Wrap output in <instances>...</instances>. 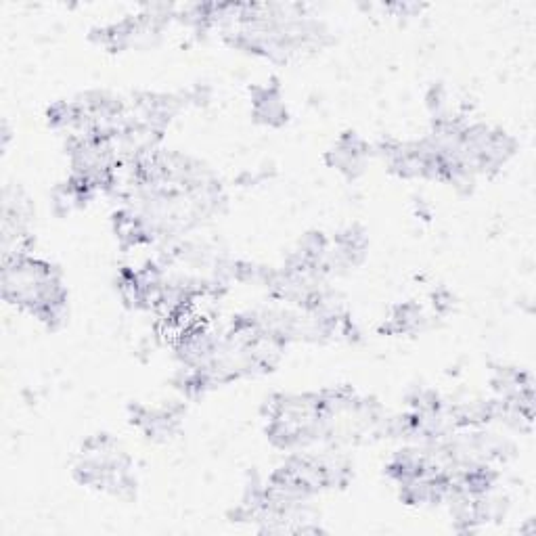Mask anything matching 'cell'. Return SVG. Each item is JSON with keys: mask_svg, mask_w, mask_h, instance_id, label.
Returning <instances> with one entry per match:
<instances>
[{"mask_svg": "<svg viewBox=\"0 0 536 536\" xmlns=\"http://www.w3.org/2000/svg\"><path fill=\"white\" fill-rule=\"evenodd\" d=\"M369 158V145L356 137V134H346L335 147L329 151V162L331 166L346 174L348 178H354L356 174H361L365 170Z\"/></svg>", "mask_w": 536, "mask_h": 536, "instance_id": "obj_1", "label": "cell"}]
</instances>
